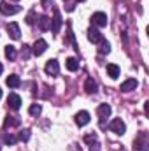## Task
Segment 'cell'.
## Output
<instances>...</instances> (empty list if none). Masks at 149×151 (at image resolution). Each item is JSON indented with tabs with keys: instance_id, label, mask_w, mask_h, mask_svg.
Here are the masks:
<instances>
[{
	"instance_id": "6da1fadb",
	"label": "cell",
	"mask_w": 149,
	"mask_h": 151,
	"mask_svg": "<svg viewBox=\"0 0 149 151\" xmlns=\"http://www.w3.org/2000/svg\"><path fill=\"white\" fill-rule=\"evenodd\" d=\"M109 128H111V132L117 134V135H123L126 132V125H125V121L121 118H114L111 123H109Z\"/></svg>"
},
{
	"instance_id": "7a4b0ae2",
	"label": "cell",
	"mask_w": 149,
	"mask_h": 151,
	"mask_svg": "<svg viewBox=\"0 0 149 151\" xmlns=\"http://www.w3.org/2000/svg\"><path fill=\"white\" fill-rule=\"evenodd\" d=\"M19 11H21V7L12 5V4H9L7 0L0 2V12H2L4 16H12V14H16V12H19Z\"/></svg>"
},
{
	"instance_id": "3957f363",
	"label": "cell",
	"mask_w": 149,
	"mask_h": 151,
	"mask_svg": "<svg viewBox=\"0 0 149 151\" xmlns=\"http://www.w3.org/2000/svg\"><path fill=\"white\" fill-rule=\"evenodd\" d=\"M107 23H109V19H107V14L105 12H95L91 16V25L93 27L104 28V27H107Z\"/></svg>"
},
{
	"instance_id": "277c9868",
	"label": "cell",
	"mask_w": 149,
	"mask_h": 151,
	"mask_svg": "<svg viewBox=\"0 0 149 151\" xmlns=\"http://www.w3.org/2000/svg\"><path fill=\"white\" fill-rule=\"evenodd\" d=\"M7 106H9V109L18 111V109L21 107V97L16 95V93H11V95L7 97Z\"/></svg>"
},
{
	"instance_id": "5b68a950",
	"label": "cell",
	"mask_w": 149,
	"mask_h": 151,
	"mask_svg": "<svg viewBox=\"0 0 149 151\" xmlns=\"http://www.w3.org/2000/svg\"><path fill=\"white\" fill-rule=\"evenodd\" d=\"M135 151H148V134L142 132L135 141Z\"/></svg>"
},
{
	"instance_id": "8992f818",
	"label": "cell",
	"mask_w": 149,
	"mask_h": 151,
	"mask_svg": "<svg viewBox=\"0 0 149 151\" xmlns=\"http://www.w3.org/2000/svg\"><path fill=\"white\" fill-rule=\"evenodd\" d=\"M46 49H47V42H46L44 39H39V40H35V44H34V47H32V53H34L35 56H40V55H44Z\"/></svg>"
},
{
	"instance_id": "52a82bcc",
	"label": "cell",
	"mask_w": 149,
	"mask_h": 151,
	"mask_svg": "<svg viewBox=\"0 0 149 151\" xmlns=\"http://www.w3.org/2000/svg\"><path fill=\"white\" fill-rule=\"evenodd\" d=\"M90 113L88 111H79V113L75 114V125L77 127H84V125H88L90 123Z\"/></svg>"
},
{
	"instance_id": "ba28073f",
	"label": "cell",
	"mask_w": 149,
	"mask_h": 151,
	"mask_svg": "<svg viewBox=\"0 0 149 151\" xmlns=\"http://www.w3.org/2000/svg\"><path fill=\"white\" fill-rule=\"evenodd\" d=\"M44 70H46V74H47V76H56L58 72H60V65H58V62H56V60H49V62L46 63Z\"/></svg>"
},
{
	"instance_id": "9c48e42d",
	"label": "cell",
	"mask_w": 149,
	"mask_h": 151,
	"mask_svg": "<svg viewBox=\"0 0 149 151\" xmlns=\"http://www.w3.org/2000/svg\"><path fill=\"white\" fill-rule=\"evenodd\" d=\"M51 21H53V23H51V30H53V34H58L60 28H62V16H60V11H58V9H54V16H53Z\"/></svg>"
},
{
	"instance_id": "30bf717a",
	"label": "cell",
	"mask_w": 149,
	"mask_h": 151,
	"mask_svg": "<svg viewBox=\"0 0 149 151\" xmlns=\"http://www.w3.org/2000/svg\"><path fill=\"white\" fill-rule=\"evenodd\" d=\"M137 84H139V83H137V79H126V81L121 84V88H119V90H121V91H125V93H128V91H133V90L137 88Z\"/></svg>"
},
{
	"instance_id": "8fae6325",
	"label": "cell",
	"mask_w": 149,
	"mask_h": 151,
	"mask_svg": "<svg viewBox=\"0 0 149 151\" xmlns=\"http://www.w3.org/2000/svg\"><path fill=\"white\" fill-rule=\"evenodd\" d=\"M102 39H104V37H102V34H100L97 28H90V30H88V40H90V42L98 44Z\"/></svg>"
},
{
	"instance_id": "7c38bea8",
	"label": "cell",
	"mask_w": 149,
	"mask_h": 151,
	"mask_svg": "<svg viewBox=\"0 0 149 151\" xmlns=\"http://www.w3.org/2000/svg\"><path fill=\"white\" fill-rule=\"evenodd\" d=\"M7 32H9L11 39H14V40H18V39H19V34H21L18 23H9V25H7Z\"/></svg>"
},
{
	"instance_id": "4fadbf2b",
	"label": "cell",
	"mask_w": 149,
	"mask_h": 151,
	"mask_svg": "<svg viewBox=\"0 0 149 151\" xmlns=\"http://www.w3.org/2000/svg\"><path fill=\"white\" fill-rule=\"evenodd\" d=\"M37 23H39V28L42 30V32H47L49 28H51V19L47 18V16H39V19H37Z\"/></svg>"
},
{
	"instance_id": "5bb4252c",
	"label": "cell",
	"mask_w": 149,
	"mask_h": 151,
	"mask_svg": "<svg viewBox=\"0 0 149 151\" xmlns=\"http://www.w3.org/2000/svg\"><path fill=\"white\" fill-rule=\"evenodd\" d=\"M111 106H109V104H100V106H98V109H97V113H98V116H100V118H102V119H104V118H109V116H111Z\"/></svg>"
},
{
	"instance_id": "9a60e30c",
	"label": "cell",
	"mask_w": 149,
	"mask_h": 151,
	"mask_svg": "<svg viewBox=\"0 0 149 151\" xmlns=\"http://www.w3.org/2000/svg\"><path fill=\"white\" fill-rule=\"evenodd\" d=\"M5 84H7L9 88H18V86L21 84V79H19V76L12 74V76H9V77L5 79Z\"/></svg>"
},
{
	"instance_id": "2e32d148",
	"label": "cell",
	"mask_w": 149,
	"mask_h": 151,
	"mask_svg": "<svg viewBox=\"0 0 149 151\" xmlns=\"http://www.w3.org/2000/svg\"><path fill=\"white\" fill-rule=\"evenodd\" d=\"M84 90H86V93H95V91H97V83L93 81V77H88V79H86Z\"/></svg>"
},
{
	"instance_id": "e0dca14e",
	"label": "cell",
	"mask_w": 149,
	"mask_h": 151,
	"mask_svg": "<svg viewBox=\"0 0 149 151\" xmlns=\"http://www.w3.org/2000/svg\"><path fill=\"white\" fill-rule=\"evenodd\" d=\"M119 72H121V70H119V67H117L116 63H109V65H107V74L111 76L112 79H117V77H119Z\"/></svg>"
},
{
	"instance_id": "ac0fdd59",
	"label": "cell",
	"mask_w": 149,
	"mask_h": 151,
	"mask_svg": "<svg viewBox=\"0 0 149 151\" xmlns=\"http://www.w3.org/2000/svg\"><path fill=\"white\" fill-rule=\"evenodd\" d=\"M65 67H67L70 72H75V70L79 69V60H77V58H67Z\"/></svg>"
},
{
	"instance_id": "d6986e66",
	"label": "cell",
	"mask_w": 149,
	"mask_h": 151,
	"mask_svg": "<svg viewBox=\"0 0 149 151\" xmlns=\"http://www.w3.org/2000/svg\"><path fill=\"white\" fill-rule=\"evenodd\" d=\"M98 51H100V55H107V53H111V44L105 40V39H102L100 42H98Z\"/></svg>"
},
{
	"instance_id": "ffe728a7",
	"label": "cell",
	"mask_w": 149,
	"mask_h": 151,
	"mask_svg": "<svg viewBox=\"0 0 149 151\" xmlns=\"http://www.w3.org/2000/svg\"><path fill=\"white\" fill-rule=\"evenodd\" d=\"M28 113H30V116L37 118L39 114L42 113V107H40V104H32V106H30V109H28Z\"/></svg>"
},
{
	"instance_id": "44dd1931",
	"label": "cell",
	"mask_w": 149,
	"mask_h": 151,
	"mask_svg": "<svg viewBox=\"0 0 149 151\" xmlns=\"http://www.w3.org/2000/svg\"><path fill=\"white\" fill-rule=\"evenodd\" d=\"M5 56L9 60H14L16 58V47L14 46H5Z\"/></svg>"
},
{
	"instance_id": "7402d4cb",
	"label": "cell",
	"mask_w": 149,
	"mask_h": 151,
	"mask_svg": "<svg viewBox=\"0 0 149 151\" xmlns=\"http://www.w3.org/2000/svg\"><path fill=\"white\" fill-rule=\"evenodd\" d=\"M4 142H5V144H9V146H12V144H16V142H18V137H16V135H12V134H5V135H4Z\"/></svg>"
},
{
	"instance_id": "603a6c76",
	"label": "cell",
	"mask_w": 149,
	"mask_h": 151,
	"mask_svg": "<svg viewBox=\"0 0 149 151\" xmlns=\"http://www.w3.org/2000/svg\"><path fill=\"white\" fill-rule=\"evenodd\" d=\"M16 125H19V119H18V118L14 116V118H7V119H5V125H4V127L7 128V127H16Z\"/></svg>"
},
{
	"instance_id": "cb8c5ba5",
	"label": "cell",
	"mask_w": 149,
	"mask_h": 151,
	"mask_svg": "<svg viewBox=\"0 0 149 151\" xmlns=\"http://www.w3.org/2000/svg\"><path fill=\"white\" fill-rule=\"evenodd\" d=\"M84 141H86L88 144H91V146H93V142L97 144V135H95V134H90V135H86V137H84Z\"/></svg>"
},
{
	"instance_id": "d4e9b609",
	"label": "cell",
	"mask_w": 149,
	"mask_h": 151,
	"mask_svg": "<svg viewBox=\"0 0 149 151\" xmlns=\"http://www.w3.org/2000/svg\"><path fill=\"white\" fill-rule=\"evenodd\" d=\"M28 137H30V130H23V132L18 135L19 141H28Z\"/></svg>"
},
{
	"instance_id": "484cf974",
	"label": "cell",
	"mask_w": 149,
	"mask_h": 151,
	"mask_svg": "<svg viewBox=\"0 0 149 151\" xmlns=\"http://www.w3.org/2000/svg\"><path fill=\"white\" fill-rule=\"evenodd\" d=\"M23 58H28L30 56V46H23Z\"/></svg>"
},
{
	"instance_id": "4316f807",
	"label": "cell",
	"mask_w": 149,
	"mask_h": 151,
	"mask_svg": "<svg viewBox=\"0 0 149 151\" xmlns=\"http://www.w3.org/2000/svg\"><path fill=\"white\" fill-rule=\"evenodd\" d=\"M27 23H28V25H34V12H30V14L27 16Z\"/></svg>"
},
{
	"instance_id": "83f0119b",
	"label": "cell",
	"mask_w": 149,
	"mask_h": 151,
	"mask_svg": "<svg viewBox=\"0 0 149 151\" xmlns=\"http://www.w3.org/2000/svg\"><path fill=\"white\" fill-rule=\"evenodd\" d=\"M144 111H146V114L149 113V102H146V107H144Z\"/></svg>"
},
{
	"instance_id": "f1b7e54d",
	"label": "cell",
	"mask_w": 149,
	"mask_h": 151,
	"mask_svg": "<svg viewBox=\"0 0 149 151\" xmlns=\"http://www.w3.org/2000/svg\"><path fill=\"white\" fill-rule=\"evenodd\" d=\"M2 72H4V67H2V63H0V76H2Z\"/></svg>"
},
{
	"instance_id": "f546056e",
	"label": "cell",
	"mask_w": 149,
	"mask_h": 151,
	"mask_svg": "<svg viewBox=\"0 0 149 151\" xmlns=\"http://www.w3.org/2000/svg\"><path fill=\"white\" fill-rule=\"evenodd\" d=\"M0 99H2V88H0Z\"/></svg>"
},
{
	"instance_id": "4dcf8cb0",
	"label": "cell",
	"mask_w": 149,
	"mask_h": 151,
	"mask_svg": "<svg viewBox=\"0 0 149 151\" xmlns=\"http://www.w3.org/2000/svg\"><path fill=\"white\" fill-rule=\"evenodd\" d=\"M12 2H18V0H12Z\"/></svg>"
},
{
	"instance_id": "1f68e13d",
	"label": "cell",
	"mask_w": 149,
	"mask_h": 151,
	"mask_svg": "<svg viewBox=\"0 0 149 151\" xmlns=\"http://www.w3.org/2000/svg\"><path fill=\"white\" fill-rule=\"evenodd\" d=\"M79 2H84V0H79Z\"/></svg>"
}]
</instances>
